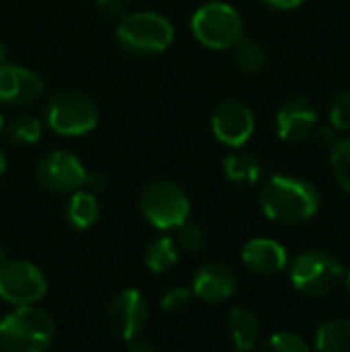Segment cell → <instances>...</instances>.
<instances>
[{
  "mask_svg": "<svg viewBox=\"0 0 350 352\" xmlns=\"http://www.w3.org/2000/svg\"><path fill=\"white\" fill-rule=\"evenodd\" d=\"M318 208L320 192L305 179L272 175L262 190V210L278 225H303L316 217Z\"/></svg>",
  "mask_w": 350,
  "mask_h": 352,
  "instance_id": "6da1fadb",
  "label": "cell"
},
{
  "mask_svg": "<svg viewBox=\"0 0 350 352\" xmlns=\"http://www.w3.org/2000/svg\"><path fill=\"white\" fill-rule=\"evenodd\" d=\"M50 314L35 303L17 305L0 318V349L8 352H41L54 340Z\"/></svg>",
  "mask_w": 350,
  "mask_h": 352,
  "instance_id": "7a4b0ae2",
  "label": "cell"
},
{
  "mask_svg": "<svg viewBox=\"0 0 350 352\" xmlns=\"http://www.w3.org/2000/svg\"><path fill=\"white\" fill-rule=\"evenodd\" d=\"M45 122L56 134L83 136L97 126L99 109L87 93L76 89H60L47 99Z\"/></svg>",
  "mask_w": 350,
  "mask_h": 352,
  "instance_id": "3957f363",
  "label": "cell"
},
{
  "mask_svg": "<svg viewBox=\"0 0 350 352\" xmlns=\"http://www.w3.org/2000/svg\"><path fill=\"white\" fill-rule=\"evenodd\" d=\"M175 37L173 25L159 12L142 10L128 14L118 25L120 45L136 56H153L171 45Z\"/></svg>",
  "mask_w": 350,
  "mask_h": 352,
  "instance_id": "277c9868",
  "label": "cell"
},
{
  "mask_svg": "<svg viewBox=\"0 0 350 352\" xmlns=\"http://www.w3.org/2000/svg\"><path fill=\"white\" fill-rule=\"evenodd\" d=\"M342 278L344 266L340 260L320 250L301 252L291 264V283L307 297H326L334 293Z\"/></svg>",
  "mask_w": 350,
  "mask_h": 352,
  "instance_id": "5b68a950",
  "label": "cell"
},
{
  "mask_svg": "<svg viewBox=\"0 0 350 352\" xmlns=\"http://www.w3.org/2000/svg\"><path fill=\"white\" fill-rule=\"evenodd\" d=\"M194 37L210 50H229L243 37L241 14L227 2H208L192 16Z\"/></svg>",
  "mask_w": 350,
  "mask_h": 352,
  "instance_id": "8992f818",
  "label": "cell"
},
{
  "mask_svg": "<svg viewBox=\"0 0 350 352\" xmlns=\"http://www.w3.org/2000/svg\"><path fill=\"white\" fill-rule=\"evenodd\" d=\"M190 198L173 182H153L140 194V212L155 229H177L190 219Z\"/></svg>",
  "mask_w": 350,
  "mask_h": 352,
  "instance_id": "52a82bcc",
  "label": "cell"
},
{
  "mask_svg": "<svg viewBox=\"0 0 350 352\" xmlns=\"http://www.w3.org/2000/svg\"><path fill=\"white\" fill-rule=\"evenodd\" d=\"M47 291L41 270L25 260H4L0 264V299L10 305L37 303Z\"/></svg>",
  "mask_w": 350,
  "mask_h": 352,
  "instance_id": "ba28073f",
  "label": "cell"
},
{
  "mask_svg": "<svg viewBox=\"0 0 350 352\" xmlns=\"http://www.w3.org/2000/svg\"><path fill=\"white\" fill-rule=\"evenodd\" d=\"M83 163L68 151H52L45 153L35 167V177L39 186L54 194L74 192L85 182Z\"/></svg>",
  "mask_w": 350,
  "mask_h": 352,
  "instance_id": "9c48e42d",
  "label": "cell"
},
{
  "mask_svg": "<svg viewBox=\"0 0 350 352\" xmlns=\"http://www.w3.org/2000/svg\"><path fill=\"white\" fill-rule=\"evenodd\" d=\"M149 318V305L146 299L140 291L136 289H126L118 297L111 299L105 311L107 328L111 330L113 336L122 340H132L136 338Z\"/></svg>",
  "mask_w": 350,
  "mask_h": 352,
  "instance_id": "30bf717a",
  "label": "cell"
},
{
  "mask_svg": "<svg viewBox=\"0 0 350 352\" xmlns=\"http://www.w3.org/2000/svg\"><path fill=\"white\" fill-rule=\"evenodd\" d=\"M210 126H212V134L217 136V140H221L227 146L237 148V146H243L252 138L256 122H254L252 109L245 103L229 99V101H223L215 109Z\"/></svg>",
  "mask_w": 350,
  "mask_h": 352,
  "instance_id": "8fae6325",
  "label": "cell"
},
{
  "mask_svg": "<svg viewBox=\"0 0 350 352\" xmlns=\"http://www.w3.org/2000/svg\"><path fill=\"white\" fill-rule=\"evenodd\" d=\"M43 93L41 78L23 68L12 64H0V103L8 107H27Z\"/></svg>",
  "mask_w": 350,
  "mask_h": 352,
  "instance_id": "7c38bea8",
  "label": "cell"
},
{
  "mask_svg": "<svg viewBox=\"0 0 350 352\" xmlns=\"http://www.w3.org/2000/svg\"><path fill=\"white\" fill-rule=\"evenodd\" d=\"M318 124V111L305 97H293L276 113V132L285 142H299L311 134Z\"/></svg>",
  "mask_w": 350,
  "mask_h": 352,
  "instance_id": "4fadbf2b",
  "label": "cell"
},
{
  "mask_svg": "<svg viewBox=\"0 0 350 352\" xmlns=\"http://www.w3.org/2000/svg\"><path fill=\"white\" fill-rule=\"evenodd\" d=\"M237 278L223 264H204L192 278V293L204 303H221L233 297Z\"/></svg>",
  "mask_w": 350,
  "mask_h": 352,
  "instance_id": "5bb4252c",
  "label": "cell"
},
{
  "mask_svg": "<svg viewBox=\"0 0 350 352\" xmlns=\"http://www.w3.org/2000/svg\"><path fill=\"white\" fill-rule=\"evenodd\" d=\"M241 260L252 272L262 274V276H270V274L281 272L287 266L289 258H287V250L278 241L258 237V239H252L243 245Z\"/></svg>",
  "mask_w": 350,
  "mask_h": 352,
  "instance_id": "9a60e30c",
  "label": "cell"
},
{
  "mask_svg": "<svg viewBox=\"0 0 350 352\" xmlns=\"http://www.w3.org/2000/svg\"><path fill=\"white\" fill-rule=\"evenodd\" d=\"M227 332L237 351H252L258 344L260 324L258 318L245 307H233L227 320Z\"/></svg>",
  "mask_w": 350,
  "mask_h": 352,
  "instance_id": "2e32d148",
  "label": "cell"
},
{
  "mask_svg": "<svg viewBox=\"0 0 350 352\" xmlns=\"http://www.w3.org/2000/svg\"><path fill=\"white\" fill-rule=\"evenodd\" d=\"M99 217V204L93 192L89 190H74L68 206H66V219L74 229H89L95 225Z\"/></svg>",
  "mask_w": 350,
  "mask_h": 352,
  "instance_id": "e0dca14e",
  "label": "cell"
},
{
  "mask_svg": "<svg viewBox=\"0 0 350 352\" xmlns=\"http://www.w3.org/2000/svg\"><path fill=\"white\" fill-rule=\"evenodd\" d=\"M177 260H179V248H177L175 239L167 237V235L151 241L144 252V266L155 274L171 270L177 264Z\"/></svg>",
  "mask_w": 350,
  "mask_h": 352,
  "instance_id": "ac0fdd59",
  "label": "cell"
},
{
  "mask_svg": "<svg viewBox=\"0 0 350 352\" xmlns=\"http://www.w3.org/2000/svg\"><path fill=\"white\" fill-rule=\"evenodd\" d=\"M316 349L322 352H350V320L324 322L316 332Z\"/></svg>",
  "mask_w": 350,
  "mask_h": 352,
  "instance_id": "d6986e66",
  "label": "cell"
},
{
  "mask_svg": "<svg viewBox=\"0 0 350 352\" xmlns=\"http://www.w3.org/2000/svg\"><path fill=\"white\" fill-rule=\"evenodd\" d=\"M223 171H225V175L231 182H237V184H256L260 179L262 165L250 153H233V155L225 157Z\"/></svg>",
  "mask_w": 350,
  "mask_h": 352,
  "instance_id": "ffe728a7",
  "label": "cell"
},
{
  "mask_svg": "<svg viewBox=\"0 0 350 352\" xmlns=\"http://www.w3.org/2000/svg\"><path fill=\"white\" fill-rule=\"evenodd\" d=\"M233 47H235V62L239 68L248 72H258L266 64V52L260 43L241 37Z\"/></svg>",
  "mask_w": 350,
  "mask_h": 352,
  "instance_id": "44dd1931",
  "label": "cell"
},
{
  "mask_svg": "<svg viewBox=\"0 0 350 352\" xmlns=\"http://www.w3.org/2000/svg\"><path fill=\"white\" fill-rule=\"evenodd\" d=\"M41 122L33 116H17L8 124V136L21 144H35L41 138Z\"/></svg>",
  "mask_w": 350,
  "mask_h": 352,
  "instance_id": "7402d4cb",
  "label": "cell"
},
{
  "mask_svg": "<svg viewBox=\"0 0 350 352\" xmlns=\"http://www.w3.org/2000/svg\"><path fill=\"white\" fill-rule=\"evenodd\" d=\"M175 243L179 250H184L188 254H198L206 248V233L198 223L186 221L177 227Z\"/></svg>",
  "mask_w": 350,
  "mask_h": 352,
  "instance_id": "603a6c76",
  "label": "cell"
},
{
  "mask_svg": "<svg viewBox=\"0 0 350 352\" xmlns=\"http://www.w3.org/2000/svg\"><path fill=\"white\" fill-rule=\"evenodd\" d=\"M330 159H332V169H334L338 184L350 194V136L334 142Z\"/></svg>",
  "mask_w": 350,
  "mask_h": 352,
  "instance_id": "cb8c5ba5",
  "label": "cell"
},
{
  "mask_svg": "<svg viewBox=\"0 0 350 352\" xmlns=\"http://www.w3.org/2000/svg\"><path fill=\"white\" fill-rule=\"evenodd\" d=\"M262 349L272 352H307L309 344L293 332H276L262 344Z\"/></svg>",
  "mask_w": 350,
  "mask_h": 352,
  "instance_id": "d4e9b609",
  "label": "cell"
},
{
  "mask_svg": "<svg viewBox=\"0 0 350 352\" xmlns=\"http://www.w3.org/2000/svg\"><path fill=\"white\" fill-rule=\"evenodd\" d=\"M330 122L332 128L347 132L350 130V91L342 89L332 97L330 103Z\"/></svg>",
  "mask_w": 350,
  "mask_h": 352,
  "instance_id": "484cf974",
  "label": "cell"
},
{
  "mask_svg": "<svg viewBox=\"0 0 350 352\" xmlns=\"http://www.w3.org/2000/svg\"><path fill=\"white\" fill-rule=\"evenodd\" d=\"M190 297L192 293L184 287H173L169 289L163 297H161V309L163 311H169V314H175V311H182L188 303H190Z\"/></svg>",
  "mask_w": 350,
  "mask_h": 352,
  "instance_id": "4316f807",
  "label": "cell"
},
{
  "mask_svg": "<svg viewBox=\"0 0 350 352\" xmlns=\"http://www.w3.org/2000/svg\"><path fill=\"white\" fill-rule=\"evenodd\" d=\"M95 2L99 12L107 19H118L126 10V0H95Z\"/></svg>",
  "mask_w": 350,
  "mask_h": 352,
  "instance_id": "83f0119b",
  "label": "cell"
},
{
  "mask_svg": "<svg viewBox=\"0 0 350 352\" xmlns=\"http://www.w3.org/2000/svg\"><path fill=\"white\" fill-rule=\"evenodd\" d=\"M107 175L103 173V171H87L85 173V182H83V186H87V190L89 192H93V194H99V192H103L105 188H107Z\"/></svg>",
  "mask_w": 350,
  "mask_h": 352,
  "instance_id": "f1b7e54d",
  "label": "cell"
},
{
  "mask_svg": "<svg viewBox=\"0 0 350 352\" xmlns=\"http://www.w3.org/2000/svg\"><path fill=\"white\" fill-rule=\"evenodd\" d=\"M336 140H338V138L334 136L332 128H320V130L316 132V142H318L320 146H334Z\"/></svg>",
  "mask_w": 350,
  "mask_h": 352,
  "instance_id": "f546056e",
  "label": "cell"
},
{
  "mask_svg": "<svg viewBox=\"0 0 350 352\" xmlns=\"http://www.w3.org/2000/svg\"><path fill=\"white\" fill-rule=\"evenodd\" d=\"M264 4L272 6V8H281V10H291L303 4V0H262Z\"/></svg>",
  "mask_w": 350,
  "mask_h": 352,
  "instance_id": "4dcf8cb0",
  "label": "cell"
},
{
  "mask_svg": "<svg viewBox=\"0 0 350 352\" xmlns=\"http://www.w3.org/2000/svg\"><path fill=\"white\" fill-rule=\"evenodd\" d=\"M128 342H130V351L132 352H151L155 349L153 342H149V340H144V338H140V336H136V338H132V340H128Z\"/></svg>",
  "mask_w": 350,
  "mask_h": 352,
  "instance_id": "1f68e13d",
  "label": "cell"
},
{
  "mask_svg": "<svg viewBox=\"0 0 350 352\" xmlns=\"http://www.w3.org/2000/svg\"><path fill=\"white\" fill-rule=\"evenodd\" d=\"M4 169H6V159H4V153H2V148H0V175L4 173Z\"/></svg>",
  "mask_w": 350,
  "mask_h": 352,
  "instance_id": "d6a6232c",
  "label": "cell"
},
{
  "mask_svg": "<svg viewBox=\"0 0 350 352\" xmlns=\"http://www.w3.org/2000/svg\"><path fill=\"white\" fill-rule=\"evenodd\" d=\"M4 60H6V47L0 43V64H4Z\"/></svg>",
  "mask_w": 350,
  "mask_h": 352,
  "instance_id": "836d02e7",
  "label": "cell"
},
{
  "mask_svg": "<svg viewBox=\"0 0 350 352\" xmlns=\"http://www.w3.org/2000/svg\"><path fill=\"white\" fill-rule=\"evenodd\" d=\"M344 278H347V289H349V295H350V268L349 270H344Z\"/></svg>",
  "mask_w": 350,
  "mask_h": 352,
  "instance_id": "e575fe53",
  "label": "cell"
},
{
  "mask_svg": "<svg viewBox=\"0 0 350 352\" xmlns=\"http://www.w3.org/2000/svg\"><path fill=\"white\" fill-rule=\"evenodd\" d=\"M4 260H6V252H4V248L0 245V264H2Z\"/></svg>",
  "mask_w": 350,
  "mask_h": 352,
  "instance_id": "d590c367",
  "label": "cell"
},
{
  "mask_svg": "<svg viewBox=\"0 0 350 352\" xmlns=\"http://www.w3.org/2000/svg\"><path fill=\"white\" fill-rule=\"evenodd\" d=\"M4 128V118H2V113H0V130Z\"/></svg>",
  "mask_w": 350,
  "mask_h": 352,
  "instance_id": "8d00e7d4",
  "label": "cell"
}]
</instances>
